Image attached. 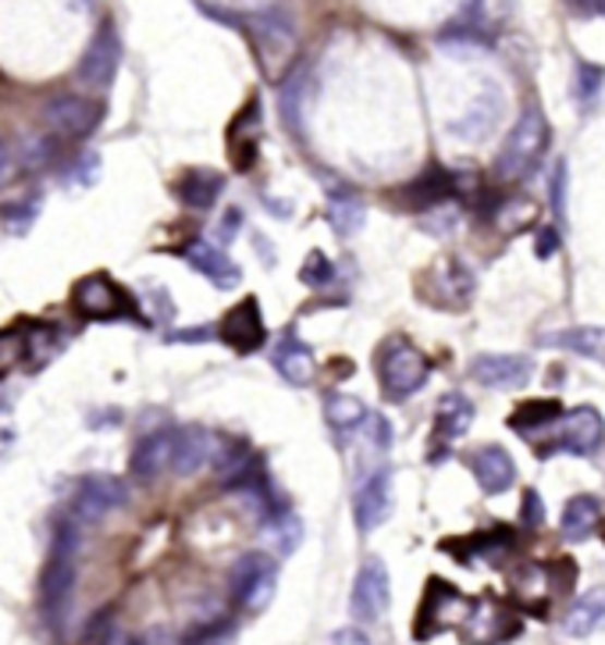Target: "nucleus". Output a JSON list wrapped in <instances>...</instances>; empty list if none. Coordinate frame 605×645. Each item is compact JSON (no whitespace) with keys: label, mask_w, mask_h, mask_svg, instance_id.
<instances>
[{"label":"nucleus","mask_w":605,"mask_h":645,"mask_svg":"<svg viewBox=\"0 0 605 645\" xmlns=\"http://www.w3.org/2000/svg\"><path fill=\"white\" fill-rule=\"evenodd\" d=\"M548 136H553V129H548L545 115L537 111V107H528V111L517 118V126L509 129L499 160H495V175L506 182L528 179V175L542 165V157L548 151Z\"/></svg>","instance_id":"f257e3e1"},{"label":"nucleus","mask_w":605,"mask_h":645,"mask_svg":"<svg viewBox=\"0 0 605 645\" xmlns=\"http://www.w3.org/2000/svg\"><path fill=\"white\" fill-rule=\"evenodd\" d=\"M75 553H78V535L72 521H61L58 531H53V546H50V560L44 568V582H39V593H44V610L53 624L61 621L64 607L72 599L75 588Z\"/></svg>","instance_id":"f03ea898"},{"label":"nucleus","mask_w":605,"mask_h":645,"mask_svg":"<svg viewBox=\"0 0 605 645\" xmlns=\"http://www.w3.org/2000/svg\"><path fill=\"white\" fill-rule=\"evenodd\" d=\"M382 389L388 399H407L413 396L416 389H424L427 374H432V365H427V357L407 339H396L382 349Z\"/></svg>","instance_id":"7ed1b4c3"},{"label":"nucleus","mask_w":605,"mask_h":645,"mask_svg":"<svg viewBox=\"0 0 605 645\" xmlns=\"http://www.w3.org/2000/svg\"><path fill=\"white\" fill-rule=\"evenodd\" d=\"M228 588H232V599L239 602V607H246L250 613L264 610L267 602H271L275 588H278L275 560L264 557V553L239 557V563L232 568V582H228Z\"/></svg>","instance_id":"20e7f679"},{"label":"nucleus","mask_w":605,"mask_h":645,"mask_svg":"<svg viewBox=\"0 0 605 645\" xmlns=\"http://www.w3.org/2000/svg\"><path fill=\"white\" fill-rule=\"evenodd\" d=\"M388 602H392V582H388V571L378 557L363 560V568L356 574L353 585V599H349V613L360 624H374L388 613Z\"/></svg>","instance_id":"39448f33"},{"label":"nucleus","mask_w":605,"mask_h":645,"mask_svg":"<svg viewBox=\"0 0 605 645\" xmlns=\"http://www.w3.org/2000/svg\"><path fill=\"white\" fill-rule=\"evenodd\" d=\"M253 33H257V47H261V58L267 64V72L278 75V69L292 58L295 50V25L292 15L286 8H261L257 11V22H253Z\"/></svg>","instance_id":"423d86ee"},{"label":"nucleus","mask_w":605,"mask_h":645,"mask_svg":"<svg viewBox=\"0 0 605 645\" xmlns=\"http://www.w3.org/2000/svg\"><path fill=\"white\" fill-rule=\"evenodd\" d=\"M72 300H75V307H78V314H86V318H104V321L125 318V314L136 311V303H132V297L118 286V282H114L111 275H89V278H83V282L75 286Z\"/></svg>","instance_id":"0eeeda50"},{"label":"nucleus","mask_w":605,"mask_h":645,"mask_svg":"<svg viewBox=\"0 0 605 645\" xmlns=\"http://www.w3.org/2000/svg\"><path fill=\"white\" fill-rule=\"evenodd\" d=\"M118 64H121V39L114 33V25H100L97 36L89 39V47L83 53V61H78V83L89 86V89H107L114 83L118 75Z\"/></svg>","instance_id":"6e6552de"},{"label":"nucleus","mask_w":605,"mask_h":645,"mask_svg":"<svg viewBox=\"0 0 605 645\" xmlns=\"http://www.w3.org/2000/svg\"><path fill=\"white\" fill-rule=\"evenodd\" d=\"M104 118V107L97 100H86V97H75V93H64V97H53L44 107V122L58 132V136H69V140H83L89 136L93 129L100 126Z\"/></svg>","instance_id":"1a4fd4ad"},{"label":"nucleus","mask_w":605,"mask_h":645,"mask_svg":"<svg viewBox=\"0 0 605 645\" xmlns=\"http://www.w3.org/2000/svg\"><path fill=\"white\" fill-rule=\"evenodd\" d=\"M129 492H125V481H118L111 475H89L83 486L75 489V500H72V521L78 524H93L107 517L111 510L125 506Z\"/></svg>","instance_id":"9d476101"},{"label":"nucleus","mask_w":605,"mask_h":645,"mask_svg":"<svg viewBox=\"0 0 605 645\" xmlns=\"http://www.w3.org/2000/svg\"><path fill=\"white\" fill-rule=\"evenodd\" d=\"M470 374L484 389H503V393H517L531 382L534 365L520 354H481L470 360Z\"/></svg>","instance_id":"9b49d317"},{"label":"nucleus","mask_w":605,"mask_h":645,"mask_svg":"<svg viewBox=\"0 0 605 645\" xmlns=\"http://www.w3.org/2000/svg\"><path fill=\"white\" fill-rule=\"evenodd\" d=\"M513 635H520V621L495 599L474 602V610H470L467 624H463L467 645H503Z\"/></svg>","instance_id":"f8f14e48"},{"label":"nucleus","mask_w":605,"mask_h":645,"mask_svg":"<svg viewBox=\"0 0 605 645\" xmlns=\"http://www.w3.org/2000/svg\"><path fill=\"white\" fill-rule=\"evenodd\" d=\"M218 335H221V343H228L235 349V354H257V349L264 346V339H267L257 297H246L242 303H235L218 325Z\"/></svg>","instance_id":"ddd939ff"},{"label":"nucleus","mask_w":605,"mask_h":645,"mask_svg":"<svg viewBox=\"0 0 605 645\" xmlns=\"http://www.w3.org/2000/svg\"><path fill=\"white\" fill-rule=\"evenodd\" d=\"M602 439H605V418H602V414L595 407H577L573 414H567L559 439L542 456H553V450H567L573 456H588V453H595L602 446Z\"/></svg>","instance_id":"4468645a"},{"label":"nucleus","mask_w":605,"mask_h":645,"mask_svg":"<svg viewBox=\"0 0 605 645\" xmlns=\"http://www.w3.org/2000/svg\"><path fill=\"white\" fill-rule=\"evenodd\" d=\"M392 514V478L388 471H378L367 478V486L356 492V506H353V517H356V528L367 535L374 528H382Z\"/></svg>","instance_id":"2eb2a0df"},{"label":"nucleus","mask_w":605,"mask_h":645,"mask_svg":"<svg viewBox=\"0 0 605 645\" xmlns=\"http://www.w3.org/2000/svg\"><path fill=\"white\" fill-rule=\"evenodd\" d=\"M171 461H174V432L165 428V432H154V435L140 439V446L132 450L129 471L140 481H154L165 471H171Z\"/></svg>","instance_id":"dca6fc26"},{"label":"nucleus","mask_w":605,"mask_h":645,"mask_svg":"<svg viewBox=\"0 0 605 645\" xmlns=\"http://www.w3.org/2000/svg\"><path fill=\"white\" fill-rule=\"evenodd\" d=\"M185 264L193 267V272H199L204 278H210L218 289H232L242 282V272L232 264V258H228L225 250H218L214 243H204V239H196V243H190L182 250Z\"/></svg>","instance_id":"f3484780"},{"label":"nucleus","mask_w":605,"mask_h":645,"mask_svg":"<svg viewBox=\"0 0 605 645\" xmlns=\"http://www.w3.org/2000/svg\"><path fill=\"white\" fill-rule=\"evenodd\" d=\"M271 365H275V371L281 374V379H286L289 385H295V389H306L317 374V360L311 354V346H306L303 339H295V335H286V339L275 346Z\"/></svg>","instance_id":"a211bd4d"},{"label":"nucleus","mask_w":605,"mask_h":645,"mask_svg":"<svg viewBox=\"0 0 605 645\" xmlns=\"http://www.w3.org/2000/svg\"><path fill=\"white\" fill-rule=\"evenodd\" d=\"M503 107H506V100H503V93L495 89V86H488L481 93V97L470 104V111L460 118V122H452V132L456 136H463V140H470V143H481L488 132L499 126V118H503Z\"/></svg>","instance_id":"6ab92c4d"},{"label":"nucleus","mask_w":605,"mask_h":645,"mask_svg":"<svg viewBox=\"0 0 605 645\" xmlns=\"http://www.w3.org/2000/svg\"><path fill=\"white\" fill-rule=\"evenodd\" d=\"M474 478L488 495H503L517 486V464L503 446H484L474 456Z\"/></svg>","instance_id":"aec40b11"},{"label":"nucleus","mask_w":605,"mask_h":645,"mask_svg":"<svg viewBox=\"0 0 605 645\" xmlns=\"http://www.w3.org/2000/svg\"><path fill=\"white\" fill-rule=\"evenodd\" d=\"M214 461V435L207 428H182L174 432V461L171 471L174 475H196L199 467Z\"/></svg>","instance_id":"412c9836"},{"label":"nucleus","mask_w":605,"mask_h":645,"mask_svg":"<svg viewBox=\"0 0 605 645\" xmlns=\"http://www.w3.org/2000/svg\"><path fill=\"white\" fill-rule=\"evenodd\" d=\"M542 343L553 349H567V354H577V357H588V360H595V365H605V329H598V325L548 332V335H542Z\"/></svg>","instance_id":"4be33fe9"},{"label":"nucleus","mask_w":605,"mask_h":645,"mask_svg":"<svg viewBox=\"0 0 605 645\" xmlns=\"http://www.w3.org/2000/svg\"><path fill=\"white\" fill-rule=\"evenodd\" d=\"M602 628H605V585L584 593L570 607V613L562 617V631H567L570 638H588Z\"/></svg>","instance_id":"5701e85b"},{"label":"nucleus","mask_w":605,"mask_h":645,"mask_svg":"<svg viewBox=\"0 0 605 645\" xmlns=\"http://www.w3.org/2000/svg\"><path fill=\"white\" fill-rule=\"evenodd\" d=\"M474 602H470L463 593H456L452 585H446V596H435V588L427 585V599H424V617L432 613V635L446 628H463Z\"/></svg>","instance_id":"b1692460"},{"label":"nucleus","mask_w":605,"mask_h":645,"mask_svg":"<svg viewBox=\"0 0 605 645\" xmlns=\"http://www.w3.org/2000/svg\"><path fill=\"white\" fill-rule=\"evenodd\" d=\"M452 193H456V179L449 171H441L438 165H432L421 179H413L399 196L407 200L410 207H435V204H441V200H449Z\"/></svg>","instance_id":"393cba45"},{"label":"nucleus","mask_w":605,"mask_h":645,"mask_svg":"<svg viewBox=\"0 0 605 645\" xmlns=\"http://www.w3.org/2000/svg\"><path fill=\"white\" fill-rule=\"evenodd\" d=\"M221 190H225V179L210 168H193L179 179V200L193 211L214 207V200L221 196Z\"/></svg>","instance_id":"a878e982"},{"label":"nucleus","mask_w":605,"mask_h":645,"mask_svg":"<svg viewBox=\"0 0 605 645\" xmlns=\"http://www.w3.org/2000/svg\"><path fill=\"white\" fill-rule=\"evenodd\" d=\"M474 425V403L460 393H446L435 407V432L441 439H463Z\"/></svg>","instance_id":"bb28decb"},{"label":"nucleus","mask_w":605,"mask_h":645,"mask_svg":"<svg viewBox=\"0 0 605 645\" xmlns=\"http://www.w3.org/2000/svg\"><path fill=\"white\" fill-rule=\"evenodd\" d=\"M598 521H602V510H598L595 495H573V500L567 503V510H562L559 528L570 542H584V539L595 535Z\"/></svg>","instance_id":"cd10ccee"},{"label":"nucleus","mask_w":605,"mask_h":645,"mask_svg":"<svg viewBox=\"0 0 605 645\" xmlns=\"http://www.w3.org/2000/svg\"><path fill=\"white\" fill-rule=\"evenodd\" d=\"M328 222L335 228V236H356L363 228V200L346 190V186H335V190L328 193Z\"/></svg>","instance_id":"c85d7f7f"},{"label":"nucleus","mask_w":605,"mask_h":645,"mask_svg":"<svg viewBox=\"0 0 605 645\" xmlns=\"http://www.w3.org/2000/svg\"><path fill=\"white\" fill-rule=\"evenodd\" d=\"M559 414H562V407L556 399H531V403H523V407H517V414L509 418V428L520 435H534L537 428L556 425Z\"/></svg>","instance_id":"c756f323"},{"label":"nucleus","mask_w":605,"mask_h":645,"mask_svg":"<svg viewBox=\"0 0 605 645\" xmlns=\"http://www.w3.org/2000/svg\"><path fill=\"white\" fill-rule=\"evenodd\" d=\"M325 421L331 428H339V432H353L363 421H367V407H363L360 396H349V393H331L325 399Z\"/></svg>","instance_id":"7c9ffc66"},{"label":"nucleus","mask_w":605,"mask_h":645,"mask_svg":"<svg viewBox=\"0 0 605 645\" xmlns=\"http://www.w3.org/2000/svg\"><path fill=\"white\" fill-rule=\"evenodd\" d=\"M286 89H281V118H286V126L300 132V115H303V97L306 89H311V69L300 64L289 79H286Z\"/></svg>","instance_id":"2f4dec72"},{"label":"nucleus","mask_w":605,"mask_h":645,"mask_svg":"<svg viewBox=\"0 0 605 645\" xmlns=\"http://www.w3.org/2000/svg\"><path fill=\"white\" fill-rule=\"evenodd\" d=\"M300 282H303V286H311V289L331 286V282H335V264L328 261V253H320V250L306 253V261L300 267Z\"/></svg>","instance_id":"473e14b6"},{"label":"nucleus","mask_w":605,"mask_h":645,"mask_svg":"<svg viewBox=\"0 0 605 645\" xmlns=\"http://www.w3.org/2000/svg\"><path fill=\"white\" fill-rule=\"evenodd\" d=\"M25 357V339L22 332H0V379H4L8 371H15Z\"/></svg>","instance_id":"72a5a7b5"},{"label":"nucleus","mask_w":605,"mask_h":645,"mask_svg":"<svg viewBox=\"0 0 605 645\" xmlns=\"http://www.w3.org/2000/svg\"><path fill=\"white\" fill-rule=\"evenodd\" d=\"M602 83H605V72L602 69H595V64H577V97H581L584 104H591V97L602 89Z\"/></svg>","instance_id":"f704fd0d"},{"label":"nucleus","mask_w":605,"mask_h":645,"mask_svg":"<svg viewBox=\"0 0 605 645\" xmlns=\"http://www.w3.org/2000/svg\"><path fill=\"white\" fill-rule=\"evenodd\" d=\"M303 539V524L295 514H281L278 517V549L281 553H295V546Z\"/></svg>","instance_id":"c9c22d12"},{"label":"nucleus","mask_w":605,"mask_h":645,"mask_svg":"<svg viewBox=\"0 0 605 645\" xmlns=\"http://www.w3.org/2000/svg\"><path fill=\"white\" fill-rule=\"evenodd\" d=\"M50 157H53V143H47L44 136H33L25 143V160H29V168H47Z\"/></svg>","instance_id":"e433bc0d"},{"label":"nucleus","mask_w":605,"mask_h":645,"mask_svg":"<svg viewBox=\"0 0 605 645\" xmlns=\"http://www.w3.org/2000/svg\"><path fill=\"white\" fill-rule=\"evenodd\" d=\"M542 521H545V506H542V500H537V492L528 489L523 492V524H528V528H537Z\"/></svg>","instance_id":"4c0bfd02"},{"label":"nucleus","mask_w":605,"mask_h":645,"mask_svg":"<svg viewBox=\"0 0 605 645\" xmlns=\"http://www.w3.org/2000/svg\"><path fill=\"white\" fill-rule=\"evenodd\" d=\"M556 247H559V236H556V228H553V225H545L542 232H537V243H534L537 258L548 261V258H553V253H556Z\"/></svg>","instance_id":"58836bf2"},{"label":"nucleus","mask_w":605,"mask_h":645,"mask_svg":"<svg viewBox=\"0 0 605 645\" xmlns=\"http://www.w3.org/2000/svg\"><path fill=\"white\" fill-rule=\"evenodd\" d=\"M15 179V157H11V146L0 140V186H8Z\"/></svg>","instance_id":"ea45409f"},{"label":"nucleus","mask_w":605,"mask_h":645,"mask_svg":"<svg viewBox=\"0 0 605 645\" xmlns=\"http://www.w3.org/2000/svg\"><path fill=\"white\" fill-rule=\"evenodd\" d=\"M331 645H371V638L356 628H342V631H335Z\"/></svg>","instance_id":"a19ab883"},{"label":"nucleus","mask_w":605,"mask_h":645,"mask_svg":"<svg viewBox=\"0 0 605 645\" xmlns=\"http://www.w3.org/2000/svg\"><path fill=\"white\" fill-rule=\"evenodd\" d=\"M562 186H567V171H562V165H559L556 179H553V207H556L559 218H562Z\"/></svg>","instance_id":"79ce46f5"},{"label":"nucleus","mask_w":605,"mask_h":645,"mask_svg":"<svg viewBox=\"0 0 605 645\" xmlns=\"http://www.w3.org/2000/svg\"><path fill=\"white\" fill-rule=\"evenodd\" d=\"M214 335V329H190V332H174L171 339L174 343H204V339H210Z\"/></svg>","instance_id":"37998d69"},{"label":"nucleus","mask_w":605,"mask_h":645,"mask_svg":"<svg viewBox=\"0 0 605 645\" xmlns=\"http://www.w3.org/2000/svg\"><path fill=\"white\" fill-rule=\"evenodd\" d=\"M239 218H242L239 211H228V214H225V239L239 232Z\"/></svg>","instance_id":"c03bdc74"},{"label":"nucleus","mask_w":605,"mask_h":645,"mask_svg":"<svg viewBox=\"0 0 605 645\" xmlns=\"http://www.w3.org/2000/svg\"><path fill=\"white\" fill-rule=\"evenodd\" d=\"M595 11H598V15H605V8H595Z\"/></svg>","instance_id":"a18cd8bd"}]
</instances>
